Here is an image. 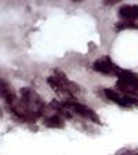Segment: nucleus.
Masks as SVG:
<instances>
[{
    "instance_id": "1",
    "label": "nucleus",
    "mask_w": 138,
    "mask_h": 155,
    "mask_svg": "<svg viewBox=\"0 0 138 155\" xmlns=\"http://www.w3.org/2000/svg\"><path fill=\"white\" fill-rule=\"evenodd\" d=\"M21 101L25 104V107L35 116L40 115L43 108H44V103H43L42 97L39 96L36 91H33L32 89H29V87L21 89Z\"/></svg>"
},
{
    "instance_id": "2",
    "label": "nucleus",
    "mask_w": 138,
    "mask_h": 155,
    "mask_svg": "<svg viewBox=\"0 0 138 155\" xmlns=\"http://www.w3.org/2000/svg\"><path fill=\"white\" fill-rule=\"evenodd\" d=\"M62 104H64V107L69 111V112H75V114H77V115L83 116V118H87V119L97 120V122H98V118H97L95 112H94L91 108H88L87 105H84V104L77 103L76 100L62 101Z\"/></svg>"
},
{
    "instance_id": "3",
    "label": "nucleus",
    "mask_w": 138,
    "mask_h": 155,
    "mask_svg": "<svg viewBox=\"0 0 138 155\" xmlns=\"http://www.w3.org/2000/svg\"><path fill=\"white\" fill-rule=\"evenodd\" d=\"M93 69L97 72H100V74H104V75H115L116 76L120 68L113 64L112 60H111L108 55H102V57L98 58L93 64Z\"/></svg>"
},
{
    "instance_id": "4",
    "label": "nucleus",
    "mask_w": 138,
    "mask_h": 155,
    "mask_svg": "<svg viewBox=\"0 0 138 155\" xmlns=\"http://www.w3.org/2000/svg\"><path fill=\"white\" fill-rule=\"evenodd\" d=\"M104 93H105V96L108 97L109 100H112L113 103L119 104V105H122V107H135V105H138V98L126 96V94L120 93V91L112 90V89H105Z\"/></svg>"
},
{
    "instance_id": "5",
    "label": "nucleus",
    "mask_w": 138,
    "mask_h": 155,
    "mask_svg": "<svg viewBox=\"0 0 138 155\" xmlns=\"http://www.w3.org/2000/svg\"><path fill=\"white\" fill-rule=\"evenodd\" d=\"M47 83L51 86V89L54 90V93L57 94L58 97L64 98V101H71V100H73V94H72L71 91L68 90L66 87L64 86V83H62V82L59 81L57 76H48V78H47Z\"/></svg>"
},
{
    "instance_id": "6",
    "label": "nucleus",
    "mask_w": 138,
    "mask_h": 155,
    "mask_svg": "<svg viewBox=\"0 0 138 155\" xmlns=\"http://www.w3.org/2000/svg\"><path fill=\"white\" fill-rule=\"evenodd\" d=\"M119 15L124 21H134L138 18V6H129L124 4L119 8Z\"/></svg>"
},
{
    "instance_id": "7",
    "label": "nucleus",
    "mask_w": 138,
    "mask_h": 155,
    "mask_svg": "<svg viewBox=\"0 0 138 155\" xmlns=\"http://www.w3.org/2000/svg\"><path fill=\"white\" fill-rule=\"evenodd\" d=\"M54 76H57L58 79H59V81H61L62 83H64V86L66 87L68 90L71 91V93L73 94V96H75V94L79 93V90H80V89H79V86H77L76 83H73V82L69 81V79L66 78V75H65L62 71H59V69H55V75H54Z\"/></svg>"
},
{
    "instance_id": "8",
    "label": "nucleus",
    "mask_w": 138,
    "mask_h": 155,
    "mask_svg": "<svg viewBox=\"0 0 138 155\" xmlns=\"http://www.w3.org/2000/svg\"><path fill=\"white\" fill-rule=\"evenodd\" d=\"M44 123L47 127H62L64 126V122H62V118L59 114H53L50 118L44 120Z\"/></svg>"
},
{
    "instance_id": "9",
    "label": "nucleus",
    "mask_w": 138,
    "mask_h": 155,
    "mask_svg": "<svg viewBox=\"0 0 138 155\" xmlns=\"http://www.w3.org/2000/svg\"><path fill=\"white\" fill-rule=\"evenodd\" d=\"M115 29H117V31H122V29H138V25L134 24L133 21H123V22L116 24Z\"/></svg>"
},
{
    "instance_id": "10",
    "label": "nucleus",
    "mask_w": 138,
    "mask_h": 155,
    "mask_svg": "<svg viewBox=\"0 0 138 155\" xmlns=\"http://www.w3.org/2000/svg\"><path fill=\"white\" fill-rule=\"evenodd\" d=\"M124 155H138V152L137 151H131V152H127V154H124Z\"/></svg>"
}]
</instances>
